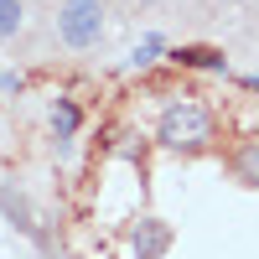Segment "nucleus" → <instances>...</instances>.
Returning a JSON list of instances; mask_svg holds the SVG:
<instances>
[{"mask_svg":"<svg viewBox=\"0 0 259 259\" xmlns=\"http://www.w3.org/2000/svg\"><path fill=\"white\" fill-rule=\"evenodd\" d=\"M212 109L207 104H197V99H171L166 109H161V124H156V135H161V145H171V150H202L207 140H212Z\"/></svg>","mask_w":259,"mask_h":259,"instance_id":"f257e3e1","label":"nucleus"},{"mask_svg":"<svg viewBox=\"0 0 259 259\" xmlns=\"http://www.w3.org/2000/svg\"><path fill=\"white\" fill-rule=\"evenodd\" d=\"M130 249H135V259H161V254L171 249V223L140 218L135 228H130Z\"/></svg>","mask_w":259,"mask_h":259,"instance_id":"7ed1b4c3","label":"nucleus"},{"mask_svg":"<svg viewBox=\"0 0 259 259\" xmlns=\"http://www.w3.org/2000/svg\"><path fill=\"white\" fill-rule=\"evenodd\" d=\"M0 89H6V94H16V89H21V78H16V73H0Z\"/></svg>","mask_w":259,"mask_h":259,"instance_id":"1a4fd4ad","label":"nucleus"},{"mask_svg":"<svg viewBox=\"0 0 259 259\" xmlns=\"http://www.w3.org/2000/svg\"><path fill=\"white\" fill-rule=\"evenodd\" d=\"M57 36H62V47H73V52L99 47V36H104V0H62L57 6Z\"/></svg>","mask_w":259,"mask_h":259,"instance_id":"f03ea898","label":"nucleus"},{"mask_svg":"<svg viewBox=\"0 0 259 259\" xmlns=\"http://www.w3.org/2000/svg\"><path fill=\"white\" fill-rule=\"evenodd\" d=\"M233 171H239L249 187H259V140H244L239 150H233Z\"/></svg>","mask_w":259,"mask_h":259,"instance_id":"423d86ee","label":"nucleus"},{"mask_svg":"<svg viewBox=\"0 0 259 259\" xmlns=\"http://www.w3.org/2000/svg\"><path fill=\"white\" fill-rule=\"evenodd\" d=\"M78 119H83V114H78V104H73V99H57V104H52V135H57L62 150H68V140L78 135Z\"/></svg>","mask_w":259,"mask_h":259,"instance_id":"39448f33","label":"nucleus"},{"mask_svg":"<svg viewBox=\"0 0 259 259\" xmlns=\"http://www.w3.org/2000/svg\"><path fill=\"white\" fill-rule=\"evenodd\" d=\"M177 68H202V73H228V57L218 47H171Z\"/></svg>","mask_w":259,"mask_h":259,"instance_id":"20e7f679","label":"nucleus"},{"mask_svg":"<svg viewBox=\"0 0 259 259\" xmlns=\"http://www.w3.org/2000/svg\"><path fill=\"white\" fill-rule=\"evenodd\" d=\"M244 83H249V89H254V94H259V73H254V78H244Z\"/></svg>","mask_w":259,"mask_h":259,"instance_id":"9d476101","label":"nucleus"},{"mask_svg":"<svg viewBox=\"0 0 259 259\" xmlns=\"http://www.w3.org/2000/svg\"><path fill=\"white\" fill-rule=\"evenodd\" d=\"M21 31V0H0V36Z\"/></svg>","mask_w":259,"mask_h":259,"instance_id":"0eeeda50","label":"nucleus"},{"mask_svg":"<svg viewBox=\"0 0 259 259\" xmlns=\"http://www.w3.org/2000/svg\"><path fill=\"white\" fill-rule=\"evenodd\" d=\"M233 6H239V0H233Z\"/></svg>","mask_w":259,"mask_h":259,"instance_id":"f8f14e48","label":"nucleus"},{"mask_svg":"<svg viewBox=\"0 0 259 259\" xmlns=\"http://www.w3.org/2000/svg\"><path fill=\"white\" fill-rule=\"evenodd\" d=\"M161 52H166V41H161V36H145L140 47H135V57H130V62H135V68H150V62H156Z\"/></svg>","mask_w":259,"mask_h":259,"instance_id":"6e6552de","label":"nucleus"},{"mask_svg":"<svg viewBox=\"0 0 259 259\" xmlns=\"http://www.w3.org/2000/svg\"><path fill=\"white\" fill-rule=\"evenodd\" d=\"M140 6H161V0H140Z\"/></svg>","mask_w":259,"mask_h":259,"instance_id":"9b49d317","label":"nucleus"}]
</instances>
